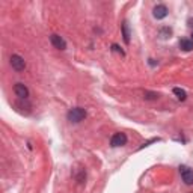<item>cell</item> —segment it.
<instances>
[{
	"label": "cell",
	"mask_w": 193,
	"mask_h": 193,
	"mask_svg": "<svg viewBox=\"0 0 193 193\" xmlns=\"http://www.w3.org/2000/svg\"><path fill=\"white\" fill-rule=\"evenodd\" d=\"M122 36H124V42H125V44H130V30H128L127 21L122 23Z\"/></svg>",
	"instance_id": "10"
},
{
	"label": "cell",
	"mask_w": 193,
	"mask_h": 193,
	"mask_svg": "<svg viewBox=\"0 0 193 193\" xmlns=\"http://www.w3.org/2000/svg\"><path fill=\"white\" fill-rule=\"evenodd\" d=\"M180 48H181L183 51H192L193 50V41L192 39H187V38L180 39Z\"/></svg>",
	"instance_id": "8"
},
{
	"label": "cell",
	"mask_w": 193,
	"mask_h": 193,
	"mask_svg": "<svg viewBox=\"0 0 193 193\" xmlns=\"http://www.w3.org/2000/svg\"><path fill=\"white\" fill-rule=\"evenodd\" d=\"M9 62H11V67H12L17 73H21V71H24V68H26L24 59H23L21 56H18V54H12L11 59H9Z\"/></svg>",
	"instance_id": "2"
},
{
	"label": "cell",
	"mask_w": 193,
	"mask_h": 193,
	"mask_svg": "<svg viewBox=\"0 0 193 193\" xmlns=\"http://www.w3.org/2000/svg\"><path fill=\"white\" fill-rule=\"evenodd\" d=\"M187 23H189V26H190V27H193V18H189V21H187Z\"/></svg>",
	"instance_id": "15"
},
{
	"label": "cell",
	"mask_w": 193,
	"mask_h": 193,
	"mask_svg": "<svg viewBox=\"0 0 193 193\" xmlns=\"http://www.w3.org/2000/svg\"><path fill=\"white\" fill-rule=\"evenodd\" d=\"M112 50H113V51H116V53H119L121 56H125V51H124V50H122V48H121L118 44H113V45H112Z\"/></svg>",
	"instance_id": "13"
},
{
	"label": "cell",
	"mask_w": 193,
	"mask_h": 193,
	"mask_svg": "<svg viewBox=\"0 0 193 193\" xmlns=\"http://www.w3.org/2000/svg\"><path fill=\"white\" fill-rule=\"evenodd\" d=\"M158 140H160V137H154V139H151V140L145 142V143H143V145H142V146H140L139 150H142V148H146V146H150L151 143H154V142H158Z\"/></svg>",
	"instance_id": "14"
},
{
	"label": "cell",
	"mask_w": 193,
	"mask_h": 193,
	"mask_svg": "<svg viewBox=\"0 0 193 193\" xmlns=\"http://www.w3.org/2000/svg\"><path fill=\"white\" fill-rule=\"evenodd\" d=\"M167 14H169V11H167L166 5H157V6H154V9H153V15H154V18H157V20L166 18Z\"/></svg>",
	"instance_id": "4"
},
{
	"label": "cell",
	"mask_w": 193,
	"mask_h": 193,
	"mask_svg": "<svg viewBox=\"0 0 193 193\" xmlns=\"http://www.w3.org/2000/svg\"><path fill=\"white\" fill-rule=\"evenodd\" d=\"M86 110L84 109H81V107H74V109H71L70 112H68V121L70 122H74V124H78V122H81L84 118H86Z\"/></svg>",
	"instance_id": "1"
},
{
	"label": "cell",
	"mask_w": 193,
	"mask_h": 193,
	"mask_svg": "<svg viewBox=\"0 0 193 193\" xmlns=\"http://www.w3.org/2000/svg\"><path fill=\"white\" fill-rule=\"evenodd\" d=\"M14 92L21 100H27V97H29V89H27V86L24 83H17L14 86Z\"/></svg>",
	"instance_id": "3"
},
{
	"label": "cell",
	"mask_w": 193,
	"mask_h": 193,
	"mask_svg": "<svg viewBox=\"0 0 193 193\" xmlns=\"http://www.w3.org/2000/svg\"><path fill=\"white\" fill-rule=\"evenodd\" d=\"M143 95H145L146 100H155V98H158V94H155V92H148V91H146Z\"/></svg>",
	"instance_id": "12"
},
{
	"label": "cell",
	"mask_w": 193,
	"mask_h": 193,
	"mask_svg": "<svg viewBox=\"0 0 193 193\" xmlns=\"http://www.w3.org/2000/svg\"><path fill=\"white\" fill-rule=\"evenodd\" d=\"M50 41H51L53 47L57 48V50H65V48H67L65 39L62 38V36H59V35H51V36H50Z\"/></svg>",
	"instance_id": "7"
},
{
	"label": "cell",
	"mask_w": 193,
	"mask_h": 193,
	"mask_svg": "<svg viewBox=\"0 0 193 193\" xmlns=\"http://www.w3.org/2000/svg\"><path fill=\"white\" fill-rule=\"evenodd\" d=\"M192 41H193V33H192Z\"/></svg>",
	"instance_id": "16"
},
{
	"label": "cell",
	"mask_w": 193,
	"mask_h": 193,
	"mask_svg": "<svg viewBox=\"0 0 193 193\" xmlns=\"http://www.w3.org/2000/svg\"><path fill=\"white\" fill-rule=\"evenodd\" d=\"M158 35H160V38H163V39L171 38V35H172V29L167 27V26H164V27H161V29L158 30Z\"/></svg>",
	"instance_id": "9"
},
{
	"label": "cell",
	"mask_w": 193,
	"mask_h": 193,
	"mask_svg": "<svg viewBox=\"0 0 193 193\" xmlns=\"http://www.w3.org/2000/svg\"><path fill=\"white\" fill-rule=\"evenodd\" d=\"M125 143H127V136L124 133H115L110 139V145L115 148L116 146H124Z\"/></svg>",
	"instance_id": "5"
},
{
	"label": "cell",
	"mask_w": 193,
	"mask_h": 193,
	"mask_svg": "<svg viewBox=\"0 0 193 193\" xmlns=\"http://www.w3.org/2000/svg\"><path fill=\"white\" fill-rule=\"evenodd\" d=\"M174 94H175V95H177V98H178V100H181V101H184V100L187 98L186 91H183L181 88H174Z\"/></svg>",
	"instance_id": "11"
},
{
	"label": "cell",
	"mask_w": 193,
	"mask_h": 193,
	"mask_svg": "<svg viewBox=\"0 0 193 193\" xmlns=\"http://www.w3.org/2000/svg\"><path fill=\"white\" fill-rule=\"evenodd\" d=\"M180 172H181V177H183V181L186 184H193V171L187 166H183L180 167Z\"/></svg>",
	"instance_id": "6"
}]
</instances>
